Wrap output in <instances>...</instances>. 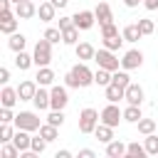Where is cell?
Masks as SVG:
<instances>
[{"label":"cell","mask_w":158,"mask_h":158,"mask_svg":"<svg viewBox=\"0 0 158 158\" xmlns=\"http://www.w3.org/2000/svg\"><path fill=\"white\" fill-rule=\"evenodd\" d=\"M99 121H101V114L96 111V109H91V106H86V109H81L79 111V133H94L96 131V126H99Z\"/></svg>","instance_id":"obj_1"},{"label":"cell","mask_w":158,"mask_h":158,"mask_svg":"<svg viewBox=\"0 0 158 158\" xmlns=\"http://www.w3.org/2000/svg\"><path fill=\"white\" fill-rule=\"evenodd\" d=\"M32 57H35V67H49V62H52V42L47 37L37 40Z\"/></svg>","instance_id":"obj_2"},{"label":"cell","mask_w":158,"mask_h":158,"mask_svg":"<svg viewBox=\"0 0 158 158\" xmlns=\"http://www.w3.org/2000/svg\"><path fill=\"white\" fill-rule=\"evenodd\" d=\"M15 128H25V131H40V126H42V121H40V116L37 114H32V111H20L17 116H15Z\"/></svg>","instance_id":"obj_3"},{"label":"cell","mask_w":158,"mask_h":158,"mask_svg":"<svg viewBox=\"0 0 158 158\" xmlns=\"http://www.w3.org/2000/svg\"><path fill=\"white\" fill-rule=\"evenodd\" d=\"M94 59H96V64L99 67H104V69H109V72H116L118 67H121V59L111 52V49H96V54H94Z\"/></svg>","instance_id":"obj_4"},{"label":"cell","mask_w":158,"mask_h":158,"mask_svg":"<svg viewBox=\"0 0 158 158\" xmlns=\"http://www.w3.org/2000/svg\"><path fill=\"white\" fill-rule=\"evenodd\" d=\"M118 121H123V111L118 109V104H106L104 109H101V123H109V126H118Z\"/></svg>","instance_id":"obj_5"},{"label":"cell","mask_w":158,"mask_h":158,"mask_svg":"<svg viewBox=\"0 0 158 158\" xmlns=\"http://www.w3.org/2000/svg\"><path fill=\"white\" fill-rule=\"evenodd\" d=\"M49 109H62L64 111V106L69 104V94H67V86H59V84H54L52 89H49Z\"/></svg>","instance_id":"obj_6"},{"label":"cell","mask_w":158,"mask_h":158,"mask_svg":"<svg viewBox=\"0 0 158 158\" xmlns=\"http://www.w3.org/2000/svg\"><path fill=\"white\" fill-rule=\"evenodd\" d=\"M72 74L77 77V81H79V86L84 89V86H91L94 84V72L84 64V62H79V64H74L72 67Z\"/></svg>","instance_id":"obj_7"},{"label":"cell","mask_w":158,"mask_h":158,"mask_svg":"<svg viewBox=\"0 0 158 158\" xmlns=\"http://www.w3.org/2000/svg\"><path fill=\"white\" fill-rule=\"evenodd\" d=\"M141 64H143V52H141V49H128V52L123 54V59H121V69H126V72L138 69Z\"/></svg>","instance_id":"obj_8"},{"label":"cell","mask_w":158,"mask_h":158,"mask_svg":"<svg viewBox=\"0 0 158 158\" xmlns=\"http://www.w3.org/2000/svg\"><path fill=\"white\" fill-rule=\"evenodd\" d=\"M94 22H96L94 10H79V12L74 15V25H77L79 30H91V27H94Z\"/></svg>","instance_id":"obj_9"},{"label":"cell","mask_w":158,"mask_h":158,"mask_svg":"<svg viewBox=\"0 0 158 158\" xmlns=\"http://www.w3.org/2000/svg\"><path fill=\"white\" fill-rule=\"evenodd\" d=\"M15 15L20 20H30V17L37 15V5L32 0H20V2H15Z\"/></svg>","instance_id":"obj_10"},{"label":"cell","mask_w":158,"mask_h":158,"mask_svg":"<svg viewBox=\"0 0 158 158\" xmlns=\"http://www.w3.org/2000/svg\"><path fill=\"white\" fill-rule=\"evenodd\" d=\"M37 89H40V84H37V81H32V79H25V81L17 86L20 101H32V99H35V94H37Z\"/></svg>","instance_id":"obj_11"},{"label":"cell","mask_w":158,"mask_h":158,"mask_svg":"<svg viewBox=\"0 0 158 158\" xmlns=\"http://www.w3.org/2000/svg\"><path fill=\"white\" fill-rule=\"evenodd\" d=\"M146 99V94H143V86L141 84H136V81H131L128 86H126V101L128 104H138L141 106V101Z\"/></svg>","instance_id":"obj_12"},{"label":"cell","mask_w":158,"mask_h":158,"mask_svg":"<svg viewBox=\"0 0 158 158\" xmlns=\"http://www.w3.org/2000/svg\"><path fill=\"white\" fill-rule=\"evenodd\" d=\"M37 15H40V20H42V22H52V20H54V15H57V5H54L52 0H44V2H40Z\"/></svg>","instance_id":"obj_13"},{"label":"cell","mask_w":158,"mask_h":158,"mask_svg":"<svg viewBox=\"0 0 158 158\" xmlns=\"http://www.w3.org/2000/svg\"><path fill=\"white\" fill-rule=\"evenodd\" d=\"M12 143L25 153V151H30V146H32V136H30V131H25V128H17L15 131V136H12Z\"/></svg>","instance_id":"obj_14"},{"label":"cell","mask_w":158,"mask_h":158,"mask_svg":"<svg viewBox=\"0 0 158 158\" xmlns=\"http://www.w3.org/2000/svg\"><path fill=\"white\" fill-rule=\"evenodd\" d=\"M94 15H96L99 25H109V22H114V12H111L109 2H99V5H96V10H94Z\"/></svg>","instance_id":"obj_15"},{"label":"cell","mask_w":158,"mask_h":158,"mask_svg":"<svg viewBox=\"0 0 158 158\" xmlns=\"http://www.w3.org/2000/svg\"><path fill=\"white\" fill-rule=\"evenodd\" d=\"M54 72L49 69V67H37V77H35V81L40 84V86H52L54 84Z\"/></svg>","instance_id":"obj_16"},{"label":"cell","mask_w":158,"mask_h":158,"mask_svg":"<svg viewBox=\"0 0 158 158\" xmlns=\"http://www.w3.org/2000/svg\"><path fill=\"white\" fill-rule=\"evenodd\" d=\"M106 89V101H111V104H118L121 99H126V89L123 86H118V84H109V86H104Z\"/></svg>","instance_id":"obj_17"},{"label":"cell","mask_w":158,"mask_h":158,"mask_svg":"<svg viewBox=\"0 0 158 158\" xmlns=\"http://www.w3.org/2000/svg\"><path fill=\"white\" fill-rule=\"evenodd\" d=\"M49 99H52V96H49V91H47L44 86H40V89H37V94H35V99H32V104H35V109H37V111H47V109H49Z\"/></svg>","instance_id":"obj_18"},{"label":"cell","mask_w":158,"mask_h":158,"mask_svg":"<svg viewBox=\"0 0 158 158\" xmlns=\"http://www.w3.org/2000/svg\"><path fill=\"white\" fill-rule=\"evenodd\" d=\"M74 52H77V59H81V62L94 59V54H96V49H94L89 42H77V44H74Z\"/></svg>","instance_id":"obj_19"},{"label":"cell","mask_w":158,"mask_h":158,"mask_svg":"<svg viewBox=\"0 0 158 158\" xmlns=\"http://www.w3.org/2000/svg\"><path fill=\"white\" fill-rule=\"evenodd\" d=\"M17 99H20V94H17V89H12V86H2V91H0V104L2 106H15L17 104Z\"/></svg>","instance_id":"obj_20"},{"label":"cell","mask_w":158,"mask_h":158,"mask_svg":"<svg viewBox=\"0 0 158 158\" xmlns=\"http://www.w3.org/2000/svg\"><path fill=\"white\" fill-rule=\"evenodd\" d=\"M94 136H96V141L109 143V141H114V126H109V123H101V121H99V126H96Z\"/></svg>","instance_id":"obj_21"},{"label":"cell","mask_w":158,"mask_h":158,"mask_svg":"<svg viewBox=\"0 0 158 158\" xmlns=\"http://www.w3.org/2000/svg\"><path fill=\"white\" fill-rule=\"evenodd\" d=\"M121 35H123V40H126V42H138V40L143 37V32H141L138 22H133V25H126V27L121 30Z\"/></svg>","instance_id":"obj_22"},{"label":"cell","mask_w":158,"mask_h":158,"mask_svg":"<svg viewBox=\"0 0 158 158\" xmlns=\"http://www.w3.org/2000/svg\"><path fill=\"white\" fill-rule=\"evenodd\" d=\"M32 64H35V57H32V54H27L25 49H22V52H15V67H17L20 72L30 69Z\"/></svg>","instance_id":"obj_23"},{"label":"cell","mask_w":158,"mask_h":158,"mask_svg":"<svg viewBox=\"0 0 158 158\" xmlns=\"http://www.w3.org/2000/svg\"><path fill=\"white\" fill-rule=\"evenodd\" d=\"M143 118V114H141V106L138 104H128L126 109H123V121H128V123H138Z\"/></svg>","instance_id":"obj_24"},{"label":"cell","mask_w":158,"mask_h":158,"mask_svg":"<svg viewBox=\"0 0 158 158\" xmlns=\"http://www.w3.org/2000/svg\"><path fill=\"white\" fill-rule=\"evenodd\" d=\"M106 156H109V158H121V156H126V143H121V141H109V143H106Z\"/></svg>","instance_id":"obj_25"},{"label":"cell","mask_w":158,"mask_h":158,"mask_svg":"<svg viewBox=\"0 0 158 158\" xmlns=\"http://www.w3.org/2000/svg\"><path fill=\"white\" fill-rule=\"evenodd\" d=\"M25 44H27V37H25V35H20V32H12V35H10V40H7V47H10L12 52H22V49H25Z\"/></svg>","instance_id":"obj_26"},{"label":"cell","mask_w":158,"mask_h":158,"mask_svg":"<svg viewBox=\"0 0 158 158\" xmlns=\"http://www.w3.org/2000/svg\"><path fill=\"white\" fill-rule=\"evenodd\" d=\"M126 156L128 158H143V156H148V151L138 141H131V143H126Z\"/></svg>","instance_id":"obj_27"},{"label":"cell","mask_w":158,"mask_h":158,"mask_svg":"<svg viewBox=\"0 0 158 158\" xmlns=\"http://www.w3.org/2000/svg\"><path fill=\"white\" fill-rule=\"evenodd\" d=\"M62 42L64 44H77L79 42V27L77 25H72V27H67V30H62Z\"/></svg>","instance_id":"obj_28"},{"label":"cell","mask_w":158,"mask_h":158,"mask_svg":"<svg viewBox=\"0 0 158 158\" xmlns=\"http://www.w3.org/2000/svg\"><path fill=\"white\" fill-rule=\"evenodd\" d=\"M111 74H114V72L99 67V69L94 72V84H99V86H109V84H111Z\"/></svg>","instance_id":"obj_29"},{"label":"cell","mask_w":158,"mask_h":158,"mask_svg":"<svg viewBox=\"0 0 158 158\" xmlns=\"http://www.w3.org/2000/svg\"><path fill=\"white\" fill-rule=\"evenodd\" d=\"M136 126H138V133L148 136V133H156V128H158V121H156V118H141Z\"/></svg>","instance_id":"obj_30"},{"label":"cell","mask_w":158,"mask_h":158,"mask_svg":"<svg viewBox=\"0 0 158 158\" xmlns=\"http://www.w3.org/2000/svg\"><path fill=\"white\" fill-rule=\"evenodd\" d=\"M101 40H104V47H106V49H111V52L121 49V47H123V42H126V40H123V35H114V37H101Z\"/></svg>","instance_id":"obj_31"},{"label":"cell","mask_w":158,"mask_h":158,"mask_svg":"<svg viewBox=\"0 0 158 158\" xmlns=\"http://www.w3.org/2000/svg\"><path fill=\"white\" fill-rule=\"evenodd\" d=\"M111 81H114V84H118V86H123V89H126V86H128V84H131V77H128V72H126V69H121V72H118V69H116V72H114V74H111Z\"/></svg>","instance_id":"obj_32"},{"label":"cell","mask_w":158,"mask_h":158,"mask_svg":"<svg viewBox=\"0 0 158 158\" xmlns=\"http://www.w3.org/2000/svg\"><path fill=\"white\" fill-rule=\"evenodd\" d=\"M47 123H52V126H62L64 123V111L62 109H49V114H47Z\"/></svg>","instance_id":"obj_33"},{"label":"cell","mask_w":158,"mask_h":158,"mask_svg":"<svg viewBox=\"0 0 158 158\" xmlns=\"http://www.w3.org/2000/svg\"><path fill=\"white\" fill-rule=\"evenodd\" d=\"M40 136L47 138V141L52 143V141L57 138V126H52V123H42V126H40Z\"/></svg>","instance_id":"obj_34"},{"label":"cell","mask_w":158,"mask_h":158,"mask_svg":"<svg viewBox=\"0 0 158 158\" xmlns=\"http://www.w3.org/2000/svg\"><path fill=\"white\" fill-rule=\"evenodd\" d=\"M47 143H49L47 138H42V136H32V146H30V151H35V153L42 156V153L47 151Z\"/></svg>","instance_id":"obj_35"},{"label":"cell","mask_w":158,"mask_h":158,"mask_svg":"<svg viewBox=\"0 0 158 158\" xmlns=\"http://www.w3.org/2000/svg\"><path fill=\"white\" fill-rule=\"evenodd\" d=\"M146 151H148V156H158V136L156 133H148L146 136Z\"/></svg>","instance_id":"obj_36"},{"label":"cell","mask_w":158,"mask_h":158,"mask_svg":"<svg viewBox=\"0 0 158 158\" xmlns=\"http://www.w3.org/2000/svg\"><path fill=\"white\" fill-rule=\"evenodd\" d=\"M15 131H17V128H12L10 123H2V126H0V143H10L12 136H15Z\"/></svg>","instance_id":"obj_37"},{"label":"cell","mask_w":158,"mask_h":158,"mask_svg":"<svg viewBox=\"0 0 158 158\" xmlns=\"http://www.w3.org/2000/svg\"><path fill=\"white\" fill-rule=\"evenodd\" d=\"M20 153H22V151H20L12 141H10V143H2V158H17Z\"/></svg>","instance_id":"obj_38"},{"label":"cell","mask_w":158,"mask_h":158,"mask_svg":"<svg viewBox=\"0 0 158 158\" xmlns=\"http://www.w3.org/2000/svg\"><path fill=\"white\" fill-rule=\"evenodd\" d=\"M138 27H141V32H143V37H146V35H153L156 22H153V20H148V17H141V20H138Z\"/></svg>","instance_id":"obj_39"},{"label":"cell","mask_w":158,"mask_h":158,"mask_svg":"<svg viewBox=\"0 0 158 158\" xmlns=\"http://www.w3.org/2000/svg\"><path fill=\"white\" fill-rule=\"evenodd\" d=\"M44 37H47L52 44H57V42H62V30H59V27H47V30H44Z\"/></svg>","instance_id":"obj_40"},{"label":"cell","mask_w":158,"mask_h":158,"mask_svg":"<svg viewBox=\"0 0 158 158\" xmlns=\"http://www.w3.org/2000/svg\"><path fill=\"white\" fill-rule=\"evenodd\" d=\"M64 86H67V89H81V86H79V81H77V77L72 74V69L64 74Z\"/></svg>","instance_id":"obj_41"},{"label":"cell","mask_w":158,"mask_h":158,"mask_svg":"<svg viewBox=\"0 0 158 158\" xmlns=\"http://www.w3.org/2000/svg\"><path fill=\"white\" fill-rule=\"evenodd\" d=\"M15 121V114L10 111V106H2L0 109V123H12Z\"/></svg>","instance_id":"obj_42"},{"label":"cell","mask_w":158,"mask_h":158,"mask_svg":"<svg viewBox=\"0 0 158 158\" xmlns=\"http://www.w3.org/2000/svg\"><path fill=\"white\" fill-rule=\"evenodd\" d=\"M114 35H118V27H116L114 22H109V25H101V37H114Z\"/></svg>","instance_id":"obj_43"},{"label":"cell","mask_w":158,"mask_h":158,"mask_svg":"<svg viewBox=\"0 0 158 158\" xmlns=\"http://www.w3.org/2000/svg\"><path fill=\"white\" fill-rule=\"evenodd\" d=\"M74 25V17H59V30H67Z\"/></svg>","instance_id":"obj_44"},{"label":"cell","mask_w":158,"mask_h":158,"mask_svg":"<svg viewBox=\"0 0 158 158\" xmlns=\"http://www.w3.org/2000/svg\"><path fill=\"white\" fill-rule=\"evenodd\" d=\"M7 81H10V69L0 67V84H7Z\"/></svg>","instance_id":"obj_45"},{"label":"cell","mask_w":158,"mask_h":158,"mask_svg":"<svg viewBox=\"0 0 158 158\" xmlns=\"http://www.w3.org/2000/svg\"><path fill=\"white\" fill-rule=\"evenodd\" d=\"M94 156H96V153H94L91 148H81V151H79V158H94Z\"/></svg>","instance_id":"obj_46"},{"label":"cell","mask_w":158,"mask_h":158,"mask_svg":"<svg viewBox=\"0 0 158 158\" xmlns=\"http://www.w3.org/2000/svg\"><path fill=\"white\" fill-rule=\"evenodd\" d=\"M143 7L146 10H158V0H143Z\"/></svg>","instance_id":"obj_47"},{"label":"cell","mask_w":158,"mask_h":158,"mask_svg":"<svg viewBox=\"0 0 158 158\" xmlns=\"http://www.w3.org/2000/svg\"><path fill=\"white\" fill-rule=\"evenodd\" d=\"M54 158H72V151L62 148V151H57V156H54Z\"/></svg>","instance_id":"obj_48"},{"label":"cell","mask_w":158,"mask_h":158,"mask_svg":"<svg viewBox=\"0 0 158 158\" xmlns=\"http://www.w3.org/2000/svg\"><path fill=\"white\" fill-rule=\"evenodd\" d=\"M0 10H12V0H0Z\"/></svg>","instance_id":"obj_49"},{"label":"cell","mask_w":158,"mask_h":158,"mask_svg":"<svg viewBox=\"0 0 158 158\" xmlns=\"http://www.w3.org/2000/svg\"><path fill=\"white\" fill-rule=\"evenodd\" d=\"M141 2H143V0H123V5H126V7H138Z\"/></svg>","instance_id":"obj_50"},{"label":"cell","mask_w":158,"mask_h":158,"mask_svg":"<svg viewBox=\"0 0 158 158\" xmlns=\"http://www.w3.org/2000/svg\"><path fill=\"white\" fill-rule=\"evenodd\" d=\"M52 2H54L57 7H67V2H69V0H52Z\"/></svg>","instance_id":"obj_51"},{"label":"cell","mask_w":158,"mask_h":158,"mask_svg":"<svg viewBox=\"0 0 158 158\" xmlns=\"http://www.w3.org/2000/svg\"><path fill=\"white\" fill-rule=\"evenodd\" d=\"M12 2H20V0H12Z\"/></svg>","instance_id":"obj_52"}]
</instances>
